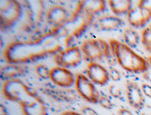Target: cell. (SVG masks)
<instances>
[{
    "mask_svg": "<svg viewBox=\"0 0 151 115\" xmlns=\"http://www.w3.org/2000/svg\"><path fill=\"white\" fill-rule=\"evenodd\" d=\"M53 38L55 37L49 32L36 40L12 42L6 48L4 55L11 64H27L40 61L62 50Z\"/></svg>",
    "mask_w": 151,
    "mask_h": 115,
    "instance_id": "cell-1",
    "label": "cell"
},
{
    "mask_svg": "<svg viewBox=\"0 0 151 115\" xmlns=\"http://www.w3.org/2000/svg\"><path fill=\"white\" fill-rule=\"evenodd\" d=\"M110 49L119 66L133 74H143L148 71L149 62L124 43L115 39L109 41Z\"/></svg>",
    "mask_w": 151,
    "mask_h": 115,
    "instance_id": "cell-2",
    "label": "cell"
},
{
    "mask_svg": "<svg viewBox=\"0 0 151 115\" xmlns=\"http://www.w3.org/2000/svg\"><path fill=\"white\" fill-rule=\"evenodd\" d=\"M81 51L90 62H97L106 59L111 65H114L116 59L112 54L110 45L102 39H90L84 41Z\"/></svg>",
    "mask_w": 151,
    "mask_h": 115,
    "instance_id": "cell-3",
    "label": "cell"
},
{
    "mask_svg": "<svg viewBox=\"0 0 151 115\" xmlns=\"http://www.w3.org/2000/svg\"><path fill=\"white\" fill-rule=\"evenodd\" d=\"M3 93L8 100L19 104L23 101L40 97L34 89L18 79L5 81L3 85Z\"/></svg>",
    "mask_w": 151,
    "mask_h": 115,
    "instance_id": "cell-4",
    "label": "cell"
},
{
    "mask_svg": "<svg viewBox=\"0 0 151 115\" xmlns=\"http://www.w3.org/2000/svg\"><path fill=\"white\" fill-rule=\"evenodd\" d=\"M22 14L21 4L17 1L1 2V27L6 30L13 27L20 19Z\"/></svg>",
    "mask_w": 151,
    "mask_h": 115,
    "instance_id": "cell-5",
    "label": "cell"
},
{
    "mask_svg": "<svg viewBox=\"0 0 151 115\" xmlns=\"http://www.w3.org/2000/svg\"><path fill=\"white\" fill-rule=\"evenodd\" d=\"M54 59L59 67L67 69L76 67L82 62L81 49L77 46H70L55 55Z\"/></svg>",
    "mask_w": 151,
    "mask_h": 115,
    "instance_id": "cell-6",
    "label": "cell"
},
{
    "mask_svg": "<svg viewBox=\"0 0 151 115\" xmlns=\"http://www.w3.org/2000/svg\"><path fill=\"white\" fill-rule=\"evenodd\" d=\"M76 87L77 91L88 102L92 104L98 103L100 97L99 93L96 89L95 84L89 78L82 74L76 76Z\"/></svg>",
    "mask_w": 151,
    "mask_h": 115,
    "instance_id": "cell-7",
    "label": "cell"
},
{
    "mask_svg": "<svg viewBox=\"0 0 151 115\" xmlns=\"http://www.w3.org/2000/svg\"><path fill=\"white\" fill-rule=\"evenodd\" d=\"M126 94L128 102L132 108L141 111L145 106V101L141 88L136 81H126Z\"/></svg>",
    "mask_w": 151,
    "mask_h": 115,
    "instance_id": "cell-8",
    "label": "cell"
},
{
    "mask_svg": "<svg viewBox=\"0 0 151 115\" xmlns=\"http://www.w3.org/2000/svg\"><path fill=\"white\" fill-rule=\"evenodd\" d=\"M50 79L62 88H70L76 84V79L73 72L69 69L59 66L50 69Z\"/></svg>",
    "mask_w": 151,
    "mask_h": 115,
    "instance_id": "cell-9",
    "label": "cell"
},
{
    "mask_svg": "<svg viewBox=\"0 0 151 115\" xmlns=\"http://www.w3.org/2000/svg\"><path fill=\"white\" fill-rule=\"evenodd\" d=\"M127 20L133 28H144L151 19V11L144 8L132 7L127 15Z\"/></svg>",
    "mask_w": 151,
    "mask_h": 115,
    "instance_id": "cell-10",
    "label": "cell"
},
{
    "mask_svg": "<svg viewBox=\"0 0 151 115\" xmlns=\"http://www.w3.org/2000/svg\"><path fill=\"white\" fill-rule=\"evenodd\" d=\"M87 74L89 80L97 85H105L110 80L108 71L97 62H90Z\"/></svg>",
    "mask_w": 151,
    "mask_h": 115,
    "instance_id": "cell-11",
    "label": "cell"
},
{
    "mask_svg": "<svg viewBox=\"0 0 151 115\" xmlns=\"http://www.w3.org/2000/svg\"><path fill=\"white\" fill-rule=\"evenodd\" d=\"M68 10L60 5L51 7L47 14L48 23L55 28L64 26L69 20Z\"/></svg>",
    "mask_w": 151,
    "mask_h": 115,
    "instance_id": "cell-12",
    "label": "cell"
},
{
    "mask_svg": "<svg viewBox=\"0 0 151 115\" xmlns=\"http://www.w3.org/2000/svg\"><path fill=\"white\" fill-rule=\"evenodd\" d=\"M124 20L114 15H104L99 18L93 23V27L101 31H116L123 27Z\"/></svg>",
    "mask_w": 151,
    "mask_h": 115,
    "instance_id": "cell-13",
    "label": "cell"
},
{
    "mask_svg": "<svg viewBox=\"0 0 151 115\" xmlns=\"http://www.w3.org/2000/svg\"><path fill=\"white\" fill-rule=\"evenodd\" d=\"M20 105L24 115H48L47 108L40 97L23 101Z\"/></svg>",
    "mask_w": 151,
    "mask_h": 115,
    "instance_id": "cell-14",
    "label": "cell"
},
{
    "mask_svg": "<svg viewBox=\"0 0 151 115\" xmlns=\"http://www.w3.org/2000/svg\"><path fill=\"white\" fill-rule=\"evenodd\" d=\"M26 73V69L20 64H10L1 68L0 75L2 80L7 81L17 79Z\"/></svg>",
    "mask_w": 151,
    "mask_h": 115,
    "instance_id": "cell-15",
    "label": "cell"
},
{
    "mask_svg": "<svg viewBox=\"0 0 151 115\" xmlns=\"http://www.w3.org/2000/svg\"><path fill=\"white\" fill-rule=\"evenodd\" d=\"M112 12L117 16H122L127 14L132 8V2L127 1H113L108 2Z\"/></svg>",
    "mask_w": 151,
    "mask_h": 115,
    "instance_id": "cell-16",
    "label": "cell"
},
{
    "mask_svg": "<svg viewBox=\"0 0 151 115\" xmlns=\"http://www.w3.org/2000/svg\"><path fill=\"white\" fill-rule=\"evenodd\" d=\"M83 10L96 15L106 9L105 1H83Z\"/></svg>",
    "mask_w": 151,
    "mask_h": 115,
    "instance_id": "cell-17",
    "label": "cell"
},
{
    "mask_svg": "<svg viewBox=\"0 0 151 115\" xmlns=\"http://www.w3.org/2000/svg\"><path fill=\"white\" fill-rule=\"evenodd\" d=\"M124 40L125 44L133 49L137 47L140 42V36L137 31L127 28L124 32Z\"/></svg>",
    "mask_w": 151,
    "mask_h": 115,
    "instance_id": "cell-18",
    "label": "cell"
},
{
    "mask_svg": "<svg viewBox=\"0 0 151 115\" xmlns=\"http://www.w3.org/2000/svg\"><path fill=\"white\" fill-rule=\"evenodd\" d=\"M141 42L144 49L151 54V23L143 29Z\"/></svg>",
    "mask_w": 151,
    "mask_h": 115,
    "instance_id": "cell-19",
    "label": "cell"
},
{
    "mask_svg": "<svg viewBox=\"0 0 151 115\" xmlns=\"http://www.w3.org/2000/svg\"><path fill=\"white\" fill-rule=\"evenodd\" d=\"M31 5L32 6H29V14L31 17L32 18V20H36L42 19V14L44 13L43 8L44 6L42 5V3L41 1H38V4L37 6H34L32 2H30Z\"/></svg>",
    "mask_w": 151,
    "mask_h": 115,
    "instance_id": "cell-20",
    "label": "cell"
},
{
    "mask_svg": "<svg viewBox=\"0 0 151 115\" xmlns=\"http://www.w3.org/2000/svg\"><path fill=\"white\" fill-rule=\"evenodd\" d=\"M50 69L44 64H39L36 66L35 71L37 75L44 80L50 79Z\"/></svg>",
    "mask_w": 151,
    "mask_h": 115,
    "instance_id": "cell-21",
    "label": "cell"
},
{
    "mask_svg": "<svg viewBox=\"0 0 151 115\" xmlns=\"http://www.w3.org/2000/svg\"><path fill=\"white\" fill-rule=\"evenodd\" d=\"M98 103L104 108L111 110L113 108V104L110 99L103 95H100Z\"/></svg>",
    "mask_w": 151,
    "mask_h": 115,
    "instance_id": "cell-22",
    "label": "cell"
},
{
    "mask_svg": "<svg viewBox=\"0 0 151 115\" xmlns=\"http://www.w3.org/2000/svg\"><path fill=\"white\" fill-rule=\"evenodd\" d=\"M109 93L112 96L117 99H121L122 98V91L116 85L112 84L109 88Z\"/></svg>",
    "mask_w": 151,
    "mask_h": 115,
    "instance_id": "cell-23",
    "label": "cell"
},
{
    "mask_svg": "<svg viewBox=\"0 0 151 115\" xmlns=\"http://www.w3.org/2000/svg\"><path fill=\"white\" fill-rule=\"evenodd\" d=\"M108 72H109L110 79H111L113 81H118L121 80V74L119 71H118L117 69L114 68H110Z\"/></svg>",
    "mask_w": 151,
    "mask_h": 115,
    "instance_id": "cell-24",
    "label": "cell"
},
{
    "mask_svg": "<svg viewBox=\"0 0 151 115\" xmlns=\"http://www.w3.org/2000/svg\"><path fill=\"white\" fill-rule=\"evenodd\" d=\"M141 89L144 95L151 98V86L150 85L143 83L141 85Z\"/></svg>",
    "mask_w": 151,
    "mask_h": 115,
    "instance_id": "cell-25",
    "label": "cell"
},
{
    "mask_svg": "<svg viewBox=\"0 0 151 115\" xmlns=\"http://www.w3.org/2000/svg\"><path fill=\"white\" fill-rule=\"evenodd\" d=\"M83 115H99L95 109L90 107H84L82 109Z\"/></svg>",
    "mask_w": 151,
    "mask_h": 115,
    "instance_id": "cell-26",
    "label": "cell"
},
{
    "mask_svg": "<svg viewBox=\"0 0 151 115\" xmlns=\"http://www.w3.org/2000/svg\"><path fill=\"white\" fill-rule=\"evenodd\" d=\"M137 6L151 11V1H140L137 4Z\"/></svg>",
    "mask_w": 151,
    "mask_h": 115,
    "instance_id": "cell-27",
    "label": "cell"
},
{
    "mask_svg": "<svg viewBox=\"0 0 151 115\" xmlns=\"http://www.w3.org/2000/svg\"><path fill=\"white\" fill-rule=\"evenodd\" d=\"M118 115H134L130 110L126 108H121L118 111Z\"/></svg>",
    "mask_w": 151,
    "mask_h": 115,
    "instance_id": "cell-28",
    "label": "cell"
},
{
    "mask_svg": "<svg viewBox=\"0 0 151 115\" xmlns=\"http://www.w3.org/2000/svg\"><path fill=\"white\" fill-rule=\"evenodd\" d=\"M142 76L146 81L151 84V71H147L142 74Z\"/></svg>",
    "mask_w": 151,
    "mask_h": 115,
    "instance_id": "cell-29",
    "label": "cell"
},
{
    "mask_svg": "<svg viewBox=\"0 0 151 115\" xmlns=\"http://www.w3.org/2000/svg\"><path fill=\"white\" fill-rule=\"evenodd\" d=\"M60 115H83L81 114H79L78 112H76L75 111H65L62 112V114Z\"/></svg>",
    "mask_w": 151,
    "mask_h": 115,
    "instance_id": "cell-30",
    "label": "cell"
},
{
    "mask_svg": "<svg viewBox=\"0 0 151 115\" xmlns=\"http://www.w3.org/2000/svg\"><path fill=\"white\" fill-rule=\"evenodd\" d=\"M147 61L149 62V64L151 66V56H149V57L148 58V60H147Z\"/></svg>",
    "mask_w": 151,
    "mask_h": 115,
    "instance_id": "cell-31",
    "label": "cell"
},
{
    "mask_svg": "<svg viewBox=\"0 0 151 115\" xmlns=\"http://www.w3.org/2000/svg\"><path fill=\"white\" fill-rule=\"evenodd\" d=\"M149 115L148 114H146V113H144V112H142V114H141V115Z\"/></svg>",
    "mask_w": 151,
    "mask_h": 115,
    "instance_id": "cell-32",
    "label": "cell"
}]
</instances>
